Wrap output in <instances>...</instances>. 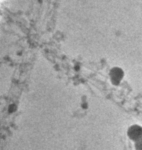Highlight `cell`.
I'll use <instances>...</instances> for the list:
<instances>
[{"label":"cell","instance_id":"obj_1","mask_svg":"<svg viewBox=\"0 0 142 150\" xmlns=\"http://www.w3.org/2000/svg\"><path fill=\"white\" fill-rule=\"evenodd\" d=\"M127 135L134 142L142 139V127L137 124L131 125L128 129Z\"/></svg>","mask_w":142,"mask_h":150},{"label":"cell","instance_id":"obj_2","mask_svg":"<svg viewBox=\"0 0 142 150\" xmlns=\"http://www.w3.org/2000/svg\"><path fill=\"white\" fill-rule=\"evenodd\" d=\"M136 150H142V139L135 142Z\"/></svg>","mask_w":142,"mask_h":150}]
</instances>
